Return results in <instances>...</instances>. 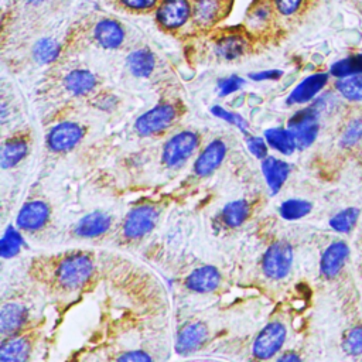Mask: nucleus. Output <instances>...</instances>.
<instances>
[{"instance_id":"nucleus-19","label":"nucleus","mask_w":362,"mask_h":362,"mask_svg":"<svg viewBox=\"0 0 362 362\" xmlns=\"http://www.w3.org/2000/svg\"><path fill=\"white\" fill-rule=\"evenodd\" d=\"M112 218L100 211L85 215L75 226V233L81 238H95L103 235L110 226Z\"/></svg>"},{"instance_id":"nucleus-38","label":"nucleus","mask_w":362,"mask_h":362,"mask_svg":"<svg viewBox=\"0 0 362 362\" xmlns=\"http://www.w3.org/2000/svg\"><path fill=\"white\" fill-rule=\"evenodd\" d=\"M304 1L305 0H273V4L279 17L290 18L303 8Z\"/></svg>"},{"instance_id":"nucleus-30","label":"nucleus","mask_w":362,"mask_h":362,"mask_svg":"<svg viewBox=\"0 0 362 362\" xmlns=\"http://www.w3.org/2000/svg\"><path fill=\"white\" fill-rule=\"evenodd\" d=\"M27 153V143L21 139L8 140L1 150V167L8 168L16 165Z\"/></svg>"},{"instance_id":"nucleus-34","label":"nucleus","mask_w":362,"mask_h":362,"mask_svg":"<svg viewBox=\"0 0 362 362\" xmlns=\"http://www.w3.org/2000/svg\"><path fill=\"white\" fill-rule=\"evenodd\" d=\"M313 209L311 202L304 201V199H287L280 205V215L284 219L294 221L300 219L305 215H308Z\"/></svg>"},{"instance_id":"nucleus-39","label":"nucleus","mask_w":362,"mask_h":362,"mask_svg":"<svg viewBox=\"0 0 362 362\" xmlns=\"http://www.w3.org/2000/svg\"><path fill=\"white\" fill-rule=\"evenodd\" d=\"M212 113H214L215 116H218V117L226 120L228 123L236 126V127H238L239 130H242V132H246V130H247V122H246L242 116H239L238 113L228 112V110L222 109L221 106H214V107H212Z\"/></svg>"},{"instance_id":"nucleus-29","label":"nucleus","mask_w":362,"mask_h":362,"mask_svg":"<svg viewBox=\"0 0 362 362\" xmlns=\"http://www.w3.org/2000/svg\"><path fill=\"white\" fill-rule=\"evenodd\" d=\"M362 141V116H352L344 126L341 136H339V144L344 148H352L358 146Z\"/></svg>"},{"instance_id":"nucleus-3","label":"nucleus","mask_w":362,"mask_h":362,"mask_svg":"<svg viewBox=\"0 0 362 362\" xmlns=\"http://www.w3.org/2000/svg\"><path fill=\"white\" fill-rule=\"evenodd\" d=\"M157 24L165 31H177L192 23L194 0H160L154 10Z\"/></svg>"},{"instance_id":"nucleus-31","label":"nucleus","mask_w":362,"mask_h":362,"mask_svg":"<svg viewBox=\"0 0 362 362\" xmlns=\"http://www.w3.org/2000/svg\"><path fill=\"white\" fill-rule=\"evenodd\" d=\"M359 218V209L358 208H345L339 212H337L331 219H329V226L339 233H348L351 232Z\"/></svg>"},{"instance_id":"nucleus-40","label":"nucleus","mask_w":362,"mask_h":362,"mask_svg":"<svg viewBox=\"0 0 362 362\" xmlns=\"http://www.w3.org/2000/svg\"><path fill=\"white\" fill-rule=\"evenodd\" d=\"M245 81L240 78V76H229V78H223L218 82V88H219V93L222 96H226V95H230L236 90H239L242 86H243Z\"/></svg>"},{"instance_id":"nucleus-17","label":"nucleus","mask_w":362,"mask_h":362,"mask_svg":"<svg viewBox=\"0 0 362 362\" xmlns=\"http://www.w3.org/2000/svg\"><path fill=\"white\" fill-rule=\"evenodd\" d=\"M328 82V75L324 72H318L314 75L307 76L304 81H301L288 95L287 103H305L310 102Z\"/></svg>"},{"instance_id":"nucleus-2","label":"nucleus","mask_w":362,"mask_h":362,"mask_svg":"<svg viewBox=\"0 0 362 362\" xmlns=\"http://www.w3.org/2000/svg\"><path fill=\"white\" fill-rule=\"evenodd\" d=\"M92 273V259L85 253H74L59 263L57 269V281L65 290H76L90 279Z\"/></svg>"},{"instance_id":"nucleus-25","label":"nucleus","mask_w":362,"mask_h":362,"mask_svg":"<svg viewBox=\"0 0 362 362\" xmlns=\"http://www.w3.org/2000/svg\"><path fill=\"white\" fill-rule=\"evenodd\" d=\"M264 137L267 144L281 154H291L297 148L296 140L288 129H269L264 132Z\"/></svg>"},{"instance_id":"nucleus-36","label":"nucleus","mask_w":362,"mask_h":362,"mask_svg":"<svg viewBox=\"0 0 362 362\" xmlns=\"http://www.w3.org/2000/svg\"><path fill=\"white\" fill-rule=\"evenodd\" d=\"M160 0H115L116 7L127 13H148L154 11Z\"/></svg>"},{"instance_id":"nucleus-6","label":"nucleus","mask_w":362,"mask_h":362,"mask_svg":"<svg viewBox=\"0 0 362 362\" xmlns=\"http://www.w3.org/2000/svg\"><path fill=\"white\" fill-rule=\"evenodd\" d=\"M286 339V327L281 322L267 324L256 337L253 342V356L257 359L272 358L283 345Z\"/></svg>"},{"instance_id":"nucleus-35","label":"nucleus","mask_w":362,"mask_h":362,"mask_svg":"<svg viewBox=\"0 0 362 362\" xmlns=\"http://www.w3.org/2000/svg\"><path fill=\"white\" fill-rule=\"evenodd\" d=\"M23 245L21 236L16 232L14 228H7V230L4 232L3 238H1V246H0V252L3 257H13L20 252V247Z\"/></svg>"},{"instance_id":"nucleus-26","label":"nucleus","mask_w":362,"mask_h":362,"mask_svg":"<svg viewBox=\"0 0 362 362\" xmlns=\"http://www.w3.org/2000/svg\"><path fill=\"white\" fill-rule=\"evenodd\" d=\"M335 89L344 99L362 103V74L338 78L335 82Z\"/></svg>"},{"instance_id":"nucleus-37","label":"nucleus","mask_w":362,"mask_h":362,"mask_svg":"<svg viewBox=\"0 0 362 362\" xmlns=\"http://www.w3.org/2000/svg\"><path fill=\"white\" fill-rule=\"evenodd\" d=\"M342 348L349 355H362V325H356L345 334Z\"/></svg>"},{"instance_id":"nucleus-16","label":"nucleus","mask_w":362,"mask_h":362,"mask_svg":"<svg viewBox=\"0 0 362 362\" xmlns=\"http://www.w3.org/2000/svg\"><path fill=\"white\" fill-rule=\"evenodd\" d=\"M225 154H226V146L223 141L221 140L211 141L205 147V150L199 154V157L194 164L195 174L199 177L209 175L212 171H215L219 167Z\"/></svg>"},{"instance_id":"nucleus-1","label":"nucleus","mask_w":362,"mask_h":362,"mask_svg":"<svg viewBox=\"0 0 362 362\" xmlns=\"http://www.w3.org/2000/svg\"><path fill=\"white\" fill-rule=\"evenodd\" d=\"M322 106V99L317 100L311 106L298 110L294 113L288 120V130L291 132L297 148H307L310 147L314 140L317 139L320 130V112Z\"/></svg>"},{"instance_id":"nucleus-45","label":"nucleus","mask_w":362,"mask_h":362,"mask_svg":"<svg viewBox=\"0 0 362 362\" xmlns=\"http://www.w3.org/2000/svg\"><path fill=\"white\" fill-rule=\"evenodd\" d=\"M280 361H300V356L296 354H286L280 356Z\"/></svg>"},{"instance_id":"nucleus-12","label":"nucleus","mask_w":362,"mask_h":362,"mask_svg":"<svg viewBox=\"0 0 362 362\" xmlns=\"http://www.w3.org/2000/svg\"><path fill=\"white\" fill-rule=\"evenodd\" d=\"M124 28L123 25L113 18L105 17L100 18L93 25V38L95 41L107 49H116L119 48L124 41Z\"/></svg>"},{"instance_id":"nucleus-28","label":"nucleus","mask_w":362,"mask_h":362,"mask_svg":"<svg viewBox=\"0 0 362 362\" xmlns=\"http://www.w3.org/2000/svg\"><path fill=\"white\" fill-rule=\"evenodd\" d=\"M250 206L249 202L245 199H238L226 204V206L222 211V221L225 225L230 228L240 226L246 218L249 216Z\"/></svg>"},{"instance_id":"nucleus-15","label":"nucleus","mask_w":362,"mask_h":362,"mask_svg":"<svg viewBox=\"0 0 362 362\" xmlns=\"http://www.w3.org/2000/svg\"><path fill=\"white\" fill-rule=\"evenodd\" d=\"M206 337H208V329L205 324L199 321L189 322L184 325V328L180 331L175 341V349L178 354L195 352L205 342Z\"/></svg>"},{"instance_id":"nucleus-42","label":"nucleus","mask_w":362,"mask_h":362,"mask_svg":"<svg viewBox=\"0 0 362 362\" xmlns=\"http://www.w3.org/2000/svg\"><path fill=\"white\" fill-rule=\"evenodd\" d=\"M283 72L279 69H267V71L253 72L249 75V78L253 81H277Z\"/></svg>"},{"instance_id":"nucleus-27","label":"nucleus","mask_w":362,"mask_h":362,"mask_svg":"<svg viewBox=\"0 0 362 362\" xmlns=\"http://www.w3.org/2000/svg\"><path fill=\"white\" fill-rule=\"evenodd\" d=\"M30 354V342L27 338H11L1 344V361H25Z\"/></svg>"},{"instance_id":"nucleus-4","label":"nucleus","mask_w":362,"mask_h":362,"mask_svg":"<svg viewBox=\"0 0 362 362\" xmlns=\"http://www.w3.org/2000/svg\"><path fill=\"white\" fill-rule=\"evenodd\" d=\"M293 264V249L287 242H274L264 253L262 269L270 279L280 280L286 277Z\"/></svg>"},{"instance_id":"nucleus-7","label":"nucleus","mask_w":362,"mask_h":362,"mask_svg":"<svg viewBox=\"0 0 362 362\" xmlns=\"http://www.w3.org/2000/svg\"><path fill=\"white\" fill-rule=\"evenodd\" d=\"M232 3L233 0H194V25L202 30L215 25L229 13Z\"/></svg>"},{"instance_id":"nucleus-10","label":"nucleus","mask_w":362,"mask_h":362,"mask_svg":"<svg viewBox=\"0 0 362 362\" xmlns=\"http://www.w3.org/2000/svg\"><path fill=\"white\" fill-rule=\"evenodd\" d=\"M277 17L273 0H253L245 16V25L250 33H264Z\"/></svg>"},{"instance_id":"nucleus-20","label":"nucleus","mask_w":362,"mask_h":362,"mask_svg":"<svg viewBox=\"0 0 362 362\" xmlns=\"http://www.w3.org/2000/svg\"><path fill=\"white\" fill-rule=\"evenodd\" d=\"M262 168L272 194H277L288 177V173H290L288 164L276 157H266L263 158Z\"/></svg>"},{"instance_id":"nucleus-23","label":"nucleus","mask_w":362,"mask_h":362,"mask_svg":"<svg viewBox=\"0 0 362 362\" xmlns=\"http://www.w3.org/2000/svg\"><path fill=\"white\" fill-rule=\"evenodd\" d=\"M64 85L72 95L83 96L96 88V78L90 71L74 69L64 78Z\"/></svg>"},{"instance_id":"nucleus-43","label":"nucleus","mask_w":362,"mask_h":362,"mask_svg":"<svg viewBox=\"0 0 362 362\" xmlns=\"http://www.w3.org/2000/svg\"><path fill=\"white\" fill-rule=\"evenodd\" d=\"M119 361H148L151 359L150 355L144 354L143 351H129L117 358Z\"/></svg>"},{"instance_id":"nucleus-33","label":"nucleus","mask_w":362,"mask_h":362,"mask_svg":"<svg viewBox=\"0 0 362 362\" xmlns=\"http://www.w3.org/2000/svg\"><path fill=\"white\" fill-rule=\"evenodd\" d=\"M59 52V45L52 38H41L34 44L33 57L38 64L52 62Z\"/></svg>"},{"instance_id":"nucleus-9","label":"nucleus","mask_w":362,"mask_h":362,"mask_svg":"<svg viewBox=\"0 0 362 362\" xmlns=\"http://www.w3.org/2000/svg\"><path fill=\"white\" fill-rule=\"evenodd\" d=\"M158 212L154 206L141 205L134 208L124 219L123 235L127 239H139L147 235L156 225Z\"/></svg>"},{"instance_id":"nucleus-21","label":"nucleus","mask_w":362,"mask_h":362,"mask_svg":"<svg viewBox=\"0 0 362 362\" xmlns=\"http://www.w3.org/2000/svg\"><path fill=\"white\" fill-rule=\"evenodd\" d=\"M27 310L16 303L4 304L0 311V329L3 335L16 334L27 320Z\"/></svg>"},{"instance_id":"nucleus-46","label":"nucleus","mask_w":362,"mask_h":362,"mask_svg":"<svg viewBox=\"0 0 362 362\" xmlns=\"http://www.w3.org/2000/svg\"><path fill=\"white\" fill-rule=\"evenodd\" d=\"M27 4H30V6H41V4H44L47 0H24Z\"/></svg>"},{"instance_id":"nucleus-24","label":"nucleus","mask_w":362,"mask_h":362,"mask_svg":"<svg viewBox=\"0 0 362 362\" xmlns=\"http://www.w3.org/2000/svg\"><path fill=\"white\" fill-rule=\"evenodd\" d=\"M129 71L137 78H147L151 75L156 66V58L147 48L132 51L126 59Z\"/></svg>"},{"instance_id":"nucleus-11","label":"nucleus","mask_w":362,"mask_h":362,"mask_svg":"<svg viewBox=\"0 0 362 362\" xmlns=\"http://www.w3.org/2000/svg\"><path fill=\"white\" fill-rule=\"evenodd\" d=\"M82 136H83V130L79 124L65 122L55 126L49 132L47 137V143H48V147L54 151H66V150H71L74 146H76L82 139Z\"/></svg>"},{"instance_id":"nucleus-14","label":"nucleus","mask_w":362,"mask_h":362,"mask_svg":"<svg viewBox=\"0 0 362 362\" xmlns=\"http://www.w3.org/2000/svg\"><path fill=\"white\" fill-rule=\"evenodd\" d=\"M49 216V209L45 202L42 201H31L27 202L17 216V225L18 228L24 230H38L41 229Z\"/></svg>"},{"instance_id":"nucleus-41","label":"nucleus","mask_w":362,"mask_h":362,"mask_svg":"<svg viewBox=\"0 0 362 362\" xmlns=\"http://www.w3.org/2000/svg\"><path fill=\"white\" fill-rule=\"evenodd\" d=\"M247 147L249 150L257 157V158H264L267 156V146L264 143L263 139L260 137H255V136H249L247 137Z\"/></svg>"},{"instance_id":"nucleus-44","label":"nucleus","mask_w":362,"mask_h":362,"mask_svg":"<svg viewBox=\"0 0 362 362\" xmlns=\"http://www.w3.org/2000/svg\"><path fill=\"white\" fill-rule=\"evenodd\" d=\"M102 110H110L115 106V98L112 95H103L95 103Z\"/></svg>"},{"instance_id":"nucleus-18","label":"nucleus","mask_w":362,"mask_h":362,"mask_svg":"<svg viewBox=\"0 0 362 362\" xmlns=\"http://www.w3.org/2000/svg\"><path fill=\"white\" fill-rule=\"evenodd\" d=\"M221 281V274L214 266H202L195 269L185 279V286L195 293L214 291Z\"/></svg>"},{"instance_id":"nucleus-22","label":"nucleus","mask_w":362,"mask_h":362,"mask_svg":"<svg viewBox=\"0 0 362 362\" xmlns=\"http://www.w3.org/2000/svg\"><path fill=\"white\" fill-rule=\"evenodd\" d=\"M247 45H249L247 40L245 38L243 34L232 33V34L223 35L216 41L215 52L218 54V57L232 61V59L240 58L246 52Z\"/></svg>"},{"instance_id":"nucleus-32","label":"nucleus","mask_w":362,"mask_h":362,"mask_svg":"<svg viewBox=\"0 0 362 362\" xmlns=\"http://www.w3.org/2000/svg\"><path fill=\"white\" fill-rule=\"evenodd\" d=\"M331 75L335 78H345L349 75L362 74V54H355L331 65Z\"/></svg>"},{"instance_id":"nucleus-5","label":"nucleus","mask_w":362,"mask_h":362,"mask_svg":"<svg viewBox=\"0 0 362 362\" xmlns=\"http://www.w3.org/2000/svg\"><path fill=\"white\" fill-rule=\"evenodd\" d=\"M198 136L192 132H181L173 136L163 148V161L168 167L182 164L197 148Z\"/></svg>"},{"instance_id":"nucleus-13","label":"nucleus","mask_w":362,"mask_h":362,"mask_svg":"<svg viewBox=\"0 0 362 362\" xmlns=\"http://www.w3.org/2000/svg\"><path fill=\"white\" fill-rule=\"evenodd\" d=\"M349 255L348 245L342 240L332 242L322 253L320 262V272L325 279H334L342 270Z\"/></svg>"},{"instance_id":"nucleus-8","label":"nucleus","mask_w":362,"mask_h":362,"mask_svg":"<svg viewBox=\"0 0 362 362\" xmlns=\"http://www.w3.org/2000/svg\"><path fill=\"white\" fill-rule=\"evenodd\" d=\"M175 107L170 103H161L143 113L136 120V130L141 136H148L164 130L175 117Z\"/></svg>"}]
</instances>
